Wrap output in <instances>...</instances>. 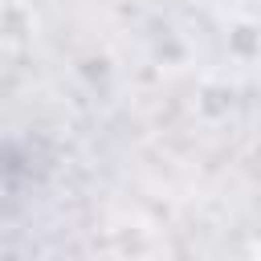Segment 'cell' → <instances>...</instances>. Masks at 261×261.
<instances>
[{"label":"cell","mask_w":261,"mask_h":261,"mask_svg":"<svg viewBox=\"0 0 261 261\" xmlns=\"http://www.w3.org/2000/svg\"><path fill=\"white\" fill-rule=\"evenodd\" d=\"M41 33V16L24 0H0V45L4 49H29Z\"/></svg>","instance_id":"1"},{"label":"cell","mask_w":261,"mask_h":261,"mask_svg":"<svg viewBox=\"0 0 261 261\" xmlns=\"http://www.w3.org/2000/svg\"><path fill=\"white\" fill-rule=\"evenodd\" d=\"M232 110H237V86L224 77H208L196 94V114L208 122H224V118H232Z\"/></svg>","instance_id":"2"},{"label":"cell","mask_w":261,"mask_h":261,"mask_svg":"<svg viewBox=\"0 0 261 261\" xmlns=\"http://www.w3.org/2000/svg\"><path fill=\"white\" fill-rule=\"evenodd\" d=\"M228 49H232L237 57L261 53V24H257V20H237L232 33H228Z\"/></svg>","instance_id":"3"},{"label":"cell","mask_w":261,"mask_h":261,"mask_svg":"<svg viewBox=\"0 0 261 261\" xmlns=\"http://www.w3.org/2000/svg\"><path fill=\"white\" fill-rule=\"evenodd\" d=\"M249 261H261V237H257V245H253V257Z\"/></svg>","instance_id":"4"}]
</instances>
